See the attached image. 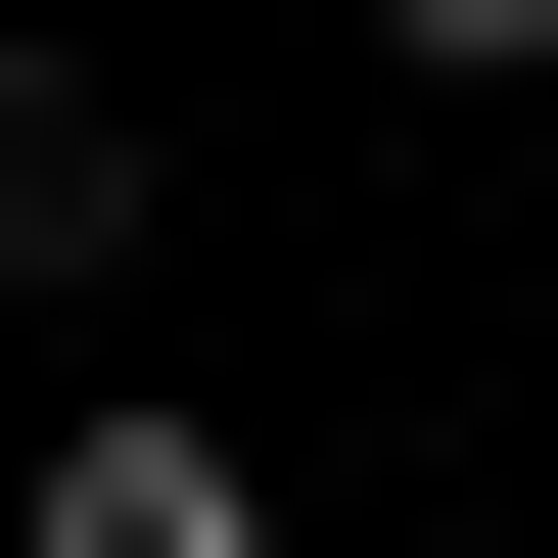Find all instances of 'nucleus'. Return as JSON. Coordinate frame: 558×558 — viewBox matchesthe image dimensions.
<instances>
[{"label": "nucleus", "instance_id": "1", "mask_svg": "<svg viewBox=\"0 0 558 558\" xmlns=\"http://www.w3.org/2000/svg\"><path fill=\"white\" fill-rule=\"evenodd\" d=\"M47 558H279V465L233 418H47Z\"/></svg>", "mask_w": 558, "mask_h": 558}, {"label": "nucleus", "instance_id": "2", "mask_svg": "<svg viewBox=\"0 0 558 558\" xmlns=\"http://www.w3.org/2000/svg\"><path fill=\"white\" fill-rule=\"evenodd\" d=\"M373 47H418V94H558V0H373Z\"/></svg>", "mask_w": 558, "mask_h": 558}]
</instances>
